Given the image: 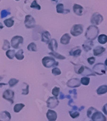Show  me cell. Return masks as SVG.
Segmentation results:
<instances>
[{
    "mask_svg": "<svg viewBox=\"0 0 107 121\" xmlns=\"http://www.w3.org/2000/svg\"><path fill=\"white\" fill-rule=\"evenodd\" d=\"M18 82H19V80L17 79H15V78H12V79H10V81L9 82V86H10V87H13L15 85H17Z\"/></svg>",
    "mask_w": 107,
    "mask_h": 121,
    "instance_id": "e575fe53",
    "label": "cell"
},
{
    "mask_svg": "<svg viewBox=\"0 0 107 121\" xmlns=\"http://www.w3.org/2000/svg\"><path fill=\"white\" fill-rule=\"evenodd\" d=\"M81 53V49H80L79 48H74L72 49V50L70 51V55L71 56H78L80 55Z\"/></svg>",
    "mask_w": 107,
    "mask_h": 121,
    "instance_id": "44dd1931",
    "label": "cell"
},
{
    "mask_svg": "<svg viewBox=\"0 0 107 121\" xmlns=\"http://www.w3.org/2000/svg\"><path fill=\"white\" fill-rule=\"evenodd\" d=\"M24 25L26 28L31 29L35 28L36 25V22H35V19L30 15H27L25 17V20H24Z\"/></svg>",
    "mask_w": 107,
    "mask_h": 121,
    "instance_id": "5b68a950",
    "label": "cell"
},
{
    "mask_svg": "<svg viewBox=\"0 0 107 121\" xmlns=\"http://www.w3.org/2000/svg\"><path fill=\"white\" fill-rule=\"evenodd\" d=\"M96 111H98V110H96L95 108H94V107H90L87 110V117L91 119L92 115L94 114V112H96Z\"/></svg>",
    "mask_w": 107,
    "mask_h": 121,
    "instance_id": "f546056e",
    "label": "cell"
},
{
    "mask_svg": "<svg viewBox=\"0 0 107 121\" xmlns=\"http://www.w3.org/2000/svg\"><path fill=\"white\" fill-rule=\"evenodd\" d=\"M24 106H25V105H24V104H15V105L14 106V107H13V111H14V112L15 113H19L21 110H22V108H24Z\"/></svg>",
    "mask_w": 107,
    "mask_h": 121,
    "instance_id": "484cf974",
    "label": "cell"
},
{
    "mask_svg": "<svg viewBox=\"0 0 107 121\" xmlns=\"http://www.w3.org/2000/svg\"><path fill=\"white\" fill-rule=\"evenodd\" d=\"M99 34V29L96 26L91 25L89 26L85 33V37L89 40L96 39Z\"/></svg>",
    "mask_w": 107,
    "mask_h": 121,
    "instance_id": "6da1fadb",
    "label": "cell"
},
{
    "mask_svg": "<svg viewBox=\"0 0 107 121\" xmlns=\"http://www.w3.org/2000/svg\"><path fill=\"white\" fill-rule=\"evenodd\" d=\"M93 46V42L92 40H88L85 42L83 44V48L85 51H89L92 49V46Z\"/></svg>",
    "mask_w": 107,
    "mask_h": 121,
    "instance_id": "ffe728a7",
    "label": "cell"
},
{
    "mask_svg": "<svg viewBox=\"0 0 107 121\" xmlns=\"http://www.w3.org/2000/svg\"><path fill=\"white\" fill-rule=\"evenodd\" d=\"M46 117L49 121H55L57 119V113L52 110H48L46 113Z\"/></svg>",
    "mask_w": 107,
    "mask_h": 121,
    "instance_id": "7c38bea8",
    "label": "cell"
},
{
    "mask_svg": "<svg viewBox=\"0 0 107 121\" xmlns=\"http://www.w3.org/2000/svg\"><path fill=\"white\" fill-rule=\"evenodd\" d=\"M52 73L55 76H58V75H60L61 74V70L57 67H55L52 69Z\"/></svg>",
    "mask_w": 107,
    "mask_h": 121,
    "instance_id": "f35d334b",
    "label": "cell"
},
{
    "mask_svg": "<svg viewBox=\"0 0 107 121\" xmlns=\"http://www.w3.org/2000/svg\"><path fill=\"white\" fill-rule=\"evenodd\" d=\"M49 55L53 56V57L56 58H58V59H60V60L66 59V57H65L64 56L60 55V54H59V53H56V52H51V53H49Z\"/></svg>",
    "mask_w": 107,
    "mask_h": 121,
    "instance_id": "f1b7e54d",
    "label": "cell"
},
{
    "mask_svg": "<svg viewBox=\"0 0 107 121\" xmlns=\"http://www.w3.org/2000/svg\"><path fill=\"white\" fill-rule=\"evenodd\" d=\"M83 108H84V106H82V107H81V108L79 109V110H80V111H81V110H83Z\"/></svg>",
    "mask_w": 107,
    "mask_h": 121,
    "instance_id": "7dc6e473",
    "label": "cell"
},
{
    "mask_svg": "<svg viewBox=\"0 0 107 121\" xmlns=\"http://www.w3.org/2000/svg\"><path fill=\"white\" fill-rule=\"evenodd\" d=\"M13 97H14V92L13 91L10 89L5 90L3 94V97L4 99L9 101V102H10L11 104H13Z\"/></svg>",
    "mask_w": 107,
    "mask_h": 121,
    "instance_id": "9c48e42d",
    "label": "cell"
},
{
    "mask_svg": "<svg viewBox=\"0 0 107 121\" xmlns=\"http://www.w3.org/2000/svg\"><path fill=\"white\" fill-rule=\"evenodd\" d=\"M51 1H55V2H56V1H58V0H51Z\"/></svg>",
    "mask_w": 107,
    "mask_h": 121,
    "instance_id": "c3c4849f",
    "label": "cell"
},
{
    "mask_svg": "<svg viewBox=\"0 0 107 121\" xmlns=\"http://www.w3.org/2000/svg\"><path fill=\"white\" fill-rule=\"evenodd\" d=\"M3 28V25L0 22V30H2Z\"/></svg>",
    "mask_w": 107,
    "mask_h": 121,
    "instance_id": "f6af8a7d",
    "label": "cell"
},
{
    "mask_svg": "<svg viewBox=\"0 0 107 121\" xmlns=\"http://www.w3.org/2000/svg\"><path fill=\"white\" fill-rule=\"evenodd\" d=\"M103 113H105V115H107V103L105 104V105L103 106Z\"/></svg>",
    "mask_w": 107,
    "mask_h": 121,
    "instance_id": "b9f144b4",
    "label": "cell"
},
{
    "mask_svg": "<svg viewBox=\"0 0 107 121\" xmlns=\"http://www.w3.org/2000/svg\"><path fill=\"white\" fill-rule=\"evenodd\" d=\"M92 121H107V118L105 115L99 111H96L91 117Z\"/></svg>",
    "mask_w": 107,
    "mask_h": 121,
    "instance_id": "30bf717a",
    "label": "cell"
},
{
    "mask_svg": "<svg viewBox=\"0 0 107 121\" xmlns=\"http://www.w3.org/2000/svg\"><path fill=\"white\" fill-rule=\"evenodd\" d=\"M69 114H70V116L72 117V119H76V118L79 117L80 113H79L78 112H77V111L72 110V111H70V112H69Z\"/></svg>",
    "mask_w": 107,
    "mask_h": 121,
    "instance_id": "d590c367",
    "label": "cell"
},
{
    "mask_svg": "<svg viewBox=\"0 0 107 121\" xmlns=\"http://www.w3.org/2000/svg\"><path fill=\"white\" fill-rule=\"evenodd\" d=\"M74 13L78 16H81L83 13V8L78 4H74L73 6Z\"/></svg>",
    "mask_w": 107,
    "mask_h": 121,
    "instance_id": "4fadbf2b",
    "label": "cell"
},
{
    "mask_svg": "<svg viewBox=\"0 0 107 121\" xmlns=\"http://www.w3.org/2000/svg\"><path fill=\"white\" fill-rule=\"evenodd\" d=\"M29 86L28 84L26 83V88H22V94L23 95H27L29 92V90H28Z\"/></svg>",
    "mask_w": 107,
    "mask_h": 121,
    "instance_id": "ab89813d",
    "label": "cell"
},
{
    "mask_svg": "<svg viewBox=\"0 0 107 121\" xmlns=\"http://www.w3.org/2000/svg\"><path fill=\"white\" fill-rule=\"evenodd\" d=\"M80 83H81L82 85H88L90 83V78L88 77H83L81 78V80H80Z\"/></svg>",
    "mask_w": 107,
    "mask_h": 121,
    "instance_id": "1f68e13d",
    "label": "cell"
},
{
    "mask_svg": "<svg viewBox=\"0 0 107 121\" xmlns=\"http://www.w3.org/2000/svg\"><path fill=\"white\" fill-rule=\"evenodd\" d=\"M81 85L80 81L78 78H73V79H69L67 82V85L71 88H76L79 87Z\"/></svg>",
    "mask_w": 107,
    "mask_h": 121,
    "instance_id": "8fae6325",
    "label": "cell"
},
{
    "mask_svg": "<svg viewBox=\"0 0 107 121\" xmlns=\"http://www.w3.org/2000/svg\"><path fill=\"white\" fill-rule=\"evenodd\" d=\"M10 14V12H9L7 10H3L1 12V18L3 19V18L4 17H7V16H9Z\"/></svg>",
    "mask_w": 107,
    "mask_h": 121,
    "instance_id": "8d00e7d4",
    "label": "cell"
},
{
    "mask_svg": "<svg viewBox=\"0 0 107 121\" xmlns=\"http://www.w3.org/2000/svg\"><path fill=\"white\" fill-rule=\"evenodd\" d=\"M60 93V88L58 87H57L55 86L53 88V89L52 90V94L55 96V97H57L59 95Z\"/></svg>",
    "mask_w": 107,
    "mask_h": 121,
    "instance_id": "74e56055",
    "label": "cell"
},
{
    "mask_svg": "<svg viewBox=\"0 0 107 121\" xmlns=\"http://www.w3.org/2000/svg\"><path fill=\"white\" fill-rule=\"evenodd\" d=\"M105 51V48L103 47L98 46L95 48L93 49V53L94 56H99L101 54H103Z\"/></svg>",
    "mask_w": 107,
    "mask_h": 121,
    "instance_id": "ac0fdd59",
    "label": "cell"
},
{
    "mask_svg": "<svg viewBox=\"0 0 107 121\" xmlns=\"http://www.w3.org/2000/svg\"><path fill=\"white\" fill-rule=\"evenodd\" d=\"M11 120V115L7 111H3L0 113V121H10Z\"/></svg>",
    "mask_w": 107,
    "mask_h": 121,
    "instance_id": "5bb4252c",
    "label": "cell"
},
{
    "mask_svg": "<svg viewBox=\"0 0 107 121\" xmlns=\"http://www.w3.org/2000/svg\"><path fill=\"white\" fill-rule=\"evenodd\" d=\"M51 34L49 33V32L48 31H44L43 33H42L41 35V40L42 42H45V43H47L48 44L49 42L51 40Z\"/></svg>",
    "mask_w": 107,
    "mask_h": 121,
    "instance_id": "9a60e30c",
    "label": "cell"
},
{
    "mask_svg": "<svg viewBox=\"0 0 107 121\" xmlns=\"http://www.w3.org/2000/svg\"><path fill=\"white\" fill-rule=\"evenodd\" d=\"M71 92L74 95V98H76V94H77L76 90V89H74L73 90H70V91H69V93H71Z\"/></svg>",
    "mask_w": 107,
    "mask_h": 121,
    "instance_id": "7bdbcfd3",
    "label": "cell"
},
{
    "mask_svg": "<svg viewBox=\"0 0 107 121\" xmlns=\"http://www.w3.org/2000/svg\"><path fill=\"white\" fill-rule=\"evenodd\" d=\"M15 50H13V49H9L6 52V55L9 59H13V57L15 56Z\"/></svg>",
    "mask_w": 107,
    "mask_h": 121,
    "instance_id": "83f0119b",
    "label": "cell"
},
{
    "mask_svg": "<svg viewBox=\"0 0 107 121\" xmlns=\"http://www.w3.org/2000/svg\"><path fill=\"white\" fill-rule=\"evenodd\" d=\"M93 71L95 74L98 75L105 74L107 72V67L104 64L99 63L94 65L93 67Z\"/></svg>",
    "mask_w": 107,
    "mask_h": 121,
    "instance_id": "3957f363",
    "label": "cell"
},
{
    "mask_svg": "<svg viewBox=\"0 0 107 121\" xmlns=\"http://www.w3.org/2000/svg\"><path fill=\"white\" fill-rule=\"evenodd\" d=\"M107 92V85H101L97 89V94L98 95H102Z\"/></svg>",
    "mask_w": 107,
    "mask_h": 121,
    "instance_id": "7402d4cb",
    "label": "cell"
},
{
    "mask_svg": "<svg viewBox=\"0 0 107 121\" xmlns=\"http://www.w3.org/2000/svg\"><path fill=\"white\" fill-rule=\"evenodd\" d=\"M65 97H66V95H64L63 94L61 93L60 94V99H63Z\"/></svg>",
    "mask_w": 107,
    "mask_h": 121,
    "instance_id": "ee69618b",
    "label": "cell"
},
{
    "mask_svg": "<svg viewBox=\"0 0 107 121\" xmlns=\"http://www.w3.org/2000/svg\"><path fill=\"white\" fill-rule=\"evenodd\" d=\"M81 74L84 75V76H95V73H93V71L90 69L89 67H85L84 68V70L83 71V73H81Z\"/></svg>",
    "mask_w": 107,
    "mask_h": 121,
    "instance_id": "cb8c5ba5",
    "label": "cell"
},
{
    "mask_svg": "<svg viewBox=\"0 0 107 121\" xmlns=\"http://www.w3.org/2000/svg\"><path fill=\"white\" fill-rule=\"evenodd\" d=\"M42 63L46 68H51V67L57 66L58 62L55 61V58L49 56H45L42 60Z\"/></svg>",
    "mask_w": 107,
    "mask_h": 121,
    "instance_id": "7a4b0ae2",
    "label": "cell"
},
{
    "mask_svg": "<svg viewBox=\"0 0 107 121\" xmlns=\"http://www.w3.org/2000/svg\"><path fill=\"white\" fill-rule=\"evenodd\" d=\"M30 7L31 8V9H37V10H40L41 9V7H40L39 4L37 3L36 0H34L33 2H32V3H31L30 5Z\"/></svg>",
    "mask_w": 107,
    "mask_h": 121,
    "instance_id": "d6a6232c",
    "label": "cell"
},
{
    "mask_svg": "<svg viewBox=\"0 0 107 121\" xmlns=\"http://www.w3.org/2000/svg\"><path fill=\"white\" fill-rule=\"evenodd\" d=\"M95 60H95V58L94 57H90L87 59L88 62H89V64L90 65L94 64V62H95Z\"/></svg>",
    "mask_w": 107,
    "mask_h": 121,
    "instance_id": "60d3db41",
    "label": "cell"
},
{
    "mask_svg": "<svg viewBox=\"0 0 107 121\" xmlns=\"http://www.w3.org/2000/svg\"><path fill=\"white\" fill-rule=\"evenodd\" d=\"M98 39V42L99 43H100L101 44H105L107 42V36L105 34H101V35H99Z\"/></svg>",
    "mask_w": 107,
    "mask_h": 121,
    "instance_id": "d4e9b609",
    "label": "cell"
},
{
    "mask_svg": "<svg viewBox=\"0 0 107 121\" xmlns=\"http://www.w3.org/2000/svg\"><path fill=\"white\" fill-rule=\"evenodd\" d=\"M27 48H28V50L30 51H37V46H36V44L35 43H33V42H31L30 44H29L28 47H27Z\"/></svg>",
    "mask_w": 107,
    "mask_h": 121,
    "instance_id": "4dcf8cb0",
    "label": "cell"
},
{
    "mask_svg": "<svg viewBox=\"0 0 107 121\" xmlns=\"http://www.w3.org/2000/svg\"><path fill=\"white\" fill-rule=\"evenodd\" d=\"M15 57L19 60H22L24 58V56L23 55V50L22 49H20L19 51L15 53Z\"/></svg>",
    "mask_w": 107,
    "mask_h": 121,
    "instance_id": "4316f807",
    "label": "cell"
},
{
    "mask_svg": "<svg viewBox=\"0 0 107 121\" xmlns=\"http://www.w3.org/2000/svg\"><path fill=\"white\" fill-rule=\"evenodd\" d=\"M105 65H106V66H107V58L106 59V60H105Z\"/></svg>",
    "mask_w": 107,
    "mask_h": 121,
    "instance_id": "bcb514c9",
    "label": "cell"
},
{
    "mask_svg": "<svg viewBox=\"0 0 107 121\" xmlns=\"http://www.w3.org/2000/svg\"><path fill=\"white\" fill-rule=\"evenodd\" d=\"M15 1H20V0H15Z\"/></svg>",
    "mask_w": 107,
    "mask_h": 121,
    "instance_id": "816d5d0a",
    "label": "cell"
},
{
    "mask_svg": "<svg viewBox=\"0 0 107 121\" xmlns=\"http://www.w3.org/2000/svg\"><path fill=\"white\" fill-rule=\"evenodd\" d=\"M57 13H67L70 12L69 10H66L64 9V6L62 3H59L57 5L56 7Z\"/></svg>",
    "mask_w": 107,
    "mask_h": 121,
    "instance_id": "e0dca14e",
    "label": "cell"
},
{
    "mask_svg": "<svg viewBox=\"0 0 107 121\" xmlns=\"http://www.w3.org/2000/svg\"><path fill=\"white\" fill-rule=\"evenodd\" d=\"M23 42V38L21 36H14L11 40V46L14 49H18L20 44Z\"/></svg>",
    "mask_w": 107,
    "mask_h": 121,
    "instance_id": "52a82bcc",
    "label": "cell"
},
{
    "mask_svg": "<svg viewBox=\"0 0 107 121\" xmlns=\"http://www.w3.org/2000/svg\"><path fill=\"white\" fill-rule=\"evenodd\" d=\"M48 48L52 52H55L58 48V44L57 40L54 39H51V40L48 43Z\"/></svg>",
    "mask_w": 107,
    "mask_h": 121,
    "instance_id": "2e32d148",
    "label": "cell"
},
{
    "mask_svg": "<svg viewBox=\"0 0 107 121\" xmlns=\"http://www.w3.org/2000/svg\"><path fill=\"white\" fill-rule=\"evenodd\" d=\"M4 24L8 28H10V27L13 26V24H14V21L13 19V17L4 20Z\"/></svg>",
    "mask_w": 107,
    "mask_h": 121,
    "instance_id": "603a6c76",
    "label": "cell"
},
{
    "mask_svg": "<svg viewBox=\"0 0 107 121\" xmlns=\"http://www.w3.org/2000/svg\"><path fill=\"white\" fill-rule=\"evenodd\" d=\"M46 104H47V106L48 108L53 109L58 105L59 101L57 99V97H49L48 100L46 101Z\"/></svg>",
    "mask_w": 107,
    "mask_h": 121,
    "instance_id": "ba28073f",
    "label": "cell"
},
{
    "mask_svg": "<svg viewBox=\"0 0 107 121\" xmlns=\"http://www.w3.org/2000/svg\"><path fill=\"white\" fill-rule=\"evenodd\" d=\"M87 121H88V120H87ZM89 121H91V120H89Z\"/></svg>",
    "mask_w": 107,
    "mask_h": 121,
    "instance_id": "f907efd6",
    "label": "cell"
},
{
    "mask_svg": "<svg viewBox=\"0 0 107 121\" xmlns=\"http://www.w3.org/2000/svg\"><path fill=\"white\" fill-rule=\"evenodd\" d=\"M4 43H3V50H8L9 49V48H10V42L7 40H4Z\"/></svg>",
    "mask_w": 107,
    "mask_h": 121,
    "instance_id": "836d02e7",
    "label": "cell"
},
{
    "mask_svg": "<svg viewBox=\"0 0 107 121\" xmlns=\"http://www.w3.org/2000/svg\"><path fill=\"white\" fill-rule=\"evenodd\" d=\"M2 79H3L2 76H0V81H1V80Z\"/></svg>",
    "mask_w": 107,
    "mask_h": 121,
    "instance_id": "681fc988",
    "label": "cell"
},
{
    "mask_svg": "<svg viewBox=\"0 0 107 121\" xmlns=\"http://www.w3.org/2000/svg\"><path fill=\"white\" fill-rule=\"evenodd\" d=\"M70 40H71L70 35H69L68 33H65V34L63 35V36L61 37L60 42H61V44L66 45V44H68L69 43Z\"/></svg>",
    "mask_w": 107,
    "mask_h": 121,
    "instance_id": "d6986e66",
    "label": "cell"
},
{
    "mask_svg": "<svg viewBox=\"0 0 107 121\" xmlns=\"http://www.w3.org/2000/svg\"><path fill=\"white\" fill-rule=\"evenodd\" d=\"M83 27L82 24H74L71 30V33L74 37H78L83 33Z\"/></svg>",
    "mask_w": 107,
    "mask_h": 121,
    "instance_id": "277c9868",
    "label": "cell"
},
{
    "mask_svg": "<svg viewBox=\"0 0 107 121\" xmlns=\"http://www.w3.org/2000/svg\"><path fill=\"white\" fill-rule=\"evenodd\" d=\"M1 1V0H0V1Z\"/></svg>",
    "mask_w": 107,
    "mask_h": 121,
    "instance_id": "f5cc1de1",
    "label": "cell"
},
{
    "mask_svg": "<svg viewBox=\"0 0 107 121\" xmlns=\"http://www.w3.org/2000/svg\"><path fill=\"white\" fill-rule=\"evenodd\" d=\"M103 17L100 13H98V12H95L92 14L91 19H90V22L91 23L94 25H99L100 24L101 22H103Z\"/></svg>",
    "mask_w": 107,
    "mask_h": 121,
    "instance_id": "8992f818",
    "label": "cell"
}]
</instances>
